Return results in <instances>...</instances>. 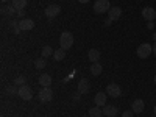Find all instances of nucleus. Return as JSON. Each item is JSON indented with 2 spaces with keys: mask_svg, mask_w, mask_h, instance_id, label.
<instances>
[{
  "mask_svg": "<svg viewBox=\"0 0 156 117\" xmlns=\"http://www.w3.org/2000/svg\"><path fill=\"white\" fill-rule=\"evenodd\" d=\"M59 44H61V48H64V50L72 48V45H73V36H72V33L70 31H64L59 36Z\"/></svg>",
  "mask_w": 156,
  "mask_h": 117,
  "instance_id": "f257e3e1",
  "label": "nucleus"
},
{
  "mask_svg": "<svg viewBox=\"0 0 156 117\" xmlns=\"http://www.w3.org/2000/svg\"><path fill=\"white\" fill-rule=\"evenodd\" d=\"M37 98L41 103H48L53 100V90L50 87H41V90L37 92Z\"/></svg>",
  "mask_w": 156,
  "mask_h": 117,
  "instance_id": "f03ea898",
  "label": "nucleus"
},
{
  "mask_svg": "<svg viewBox=\"0 0 156 117\" xmlns=\"http://www.w3.org/2000/svg\"><path fill=\"white\" fill-rule=\"evenodd\" d=\"M137 56L139 58H142V59H147L151 53H153V45H150V44H140L139 47H137Z\"/></svg>",
  "mask_w": 156,
  "mask_h": 117,
  "instance_id": "7ed1b4c3",
  "label": "nucleus"
},
{
  "mask_svg": "<svg viewBox=\"0 0 156 117\" xmlns=\"http://www.w3.org/2000/svg\"><path fill=\"white\" fill-rule=\"evenodd\" d=\"M111 9V5H109V0H97L95 5H94V11L97 14H103V12H108Z\"/></svg>",
  "mask_w": 156,
  "mask_h": 117,
  "instance_id": "20e7f679",
  "label": "nucleus"
},
{
  "mask_svg": "<svg viewBox=\"0 0 156 117\" xmlns=\"http://www.w3.org/2000/svg\"><path fill=\"white\" fill-rule=\"evenodd\" d=\"M22 100H25V101H28V100H31L33 98V90H31V87L30 86H27V84H23V86H20L19 87V94H17Z\"/></svg>",
  "mask_w": 156,
  "mask_h": 117,
  "instance_id": "39448f33",
  "label": "nucleus"
},
{
  "mask_svg": "<svg viewBox=\"0 0 156 117\" xmlns=\"http://www.w3.org/2000/svg\"><path fill=\"white\" fill-rule=\"evenodd\" d=\"M106 94H108L109 97L117 98V97H120V95H122V89H120L119 84L111 83V84H108V87H106Z\"/></svg>",
  "mask_w": 156,
  "mask_h": 117,
  "instance_id": "423d86ee",
  "label": "nucleus"
},
{
  "mask_svg": "<svg viewBox=\"0 0 156 117\" xmlns=\"http://www.w3.org/2000/svg\"><path fill=\"white\" fill-rule=\"evenodd\" d=\"M59 12H61V8L58 5H48L45 8V16L48 19H55L56 16H59Z\"/></svg>",
  "mask_w": 156,
  "mask_h": 117,
  "instance_id": "0eeeda50",
  "label": "nucleus"
},
{
  "mask_svg": "<svg viewBox=\"0 0 156 117\" xmlns=\"http://www.w3.org/2000/svg\"><path fill=\"white\" fill-rule=\"evenodd\" d=\"M142 17H144L145 20H148V22L154 20L156 19V9L154 8H150V6L144 8V9H142Z\"/></svg>",
  "mask_w": 156,
  "mask_h": 117,
  "instance_id": "6e6552de",
  "label": "nucleus"
},
{
  "mask_svg": "<svg viewBox=\"0 0 156 117\" xmlns=\"http://www.w3.org/2000/svg\"><path fill=\"white\" fill-rule=\"evenodd\" d=\"M19 27L22 31H30L34 28V22L31 19H20L19 20Z\"/></svg>",
  "mask_w": 156,
  "mask_h": 117,
  "instance_id": "1a4fd4ad",
  "label": "nucleus"
},
{
  "mask_svg": "<svg viewBox=\"0 0 156 117\" xmlns=\"http://www.w3.org/2000/svg\"><path fill=\"white\" fill-rule=\"evenodd\" d=\"M117 114H119L117 106H112V105H105V106H103V115H106V117H115Z\"/></svg>",
  "mask_w": 156,
  "mask_h": 117,
  "instance_id": "9d476101",
  "label": "nucleus"
},
{
  "mask_svg": "<svg viewBox=\"0 0 156 117\" xmlns=\"http://www.w3.org/2000/svg\"><path fill=\"white\" fill-rule=\"evenodd\" d=\"M144 106H145L144 100H142V98H137V100H134V101H133L131 109H133V112H134V114H140L142 111H144Z\"/></svg>",
  "mask_w": 156,
  "mask_h": 117,
  "instance_id": "9b49d317",
  "label": "nucleus"
},
{
  "mask_svg": "<svg viewBox=\"0 0 156 117\" xmlns=\"http://www.w3.org/2000/svg\"><path fill=\"white\" fill-rule=\"evenodd\" d=\"M90 89V83L89 80H86V78H83V80H80V83H78V92L80 94H87Z\"/></svg>",
  "mask_w": 156,
  "mask_h": 117,
  "instance_id": "f8f14e48",
  "label": "nucleus"
},
{
  "mask_svg": "<svg viewBox=\"0 0 156 117\" xmlns=\"http://www.w3.org/2000/svg\"><path fill=\"white\" fill-rule=\"evenodd\" d=\"M120 16H122V9L119 8V6H114V8H111L109 9V20H117V19H120Z\"/></svg>",
  "mask_w": 156,
  "mask_h": 117,
  "instance_id": "ddd939ff",
  "label": "nucleus"
},
{
  "mask_svg": "<svg viewBox=\"0 0 156 117\" xmlns=\"http://www.w3.org/2000/svg\"><path fill=\"white\" fill-rule=\"evenodd\" d=\"M39 84H41L42 87H50L51 84V76L48 73H42L41 76H39Z\"/></svg>",
  "mask_w": 156,
  "mask_h": 117,
  "instance_id": "4468645a",
  "label": "nucleus"
},
{
  "mask_svg": "<svg viewBox=\"0 0 156 117\" xmlns=\"http://www.w3.org/2000/svg\"><path fill=\"white\" fill-rule=\"evenodd\" d=\"M106 94L105 92H98L97 95H95V98H94V101H95V105L97 106H105L106 105Z\"/></svg>",
  "mask_w": 156,
  "mask_h": 117,
  "instance_id": "2eb2a0df",
  "label": "nucleus"
},
{
  "mask_svg": "<svg viewBox=\"0 0 156 117\" xmlns=\"http://www.w3.org/2000/svg\"><path fill=\"white\" fill-rule=\"evenodd\" d=\"M87 58L92 61V62H98V59H100V51H98L97 48H90V50L87 51Z\"/></svg>",
  "mask_w": 156,
  "mask_h": 117,
  "instance_id": "dca6fc26",
  "label": "nucleus"
},
{
  "mask_svg": "<svg viewBox=\"0 0 156 117\" xmlns=\"http://www.w3.org/2000/svg\"><path fill=\"white\" fill-rule=\"evenodd\" d=\"M16 12H17V9L12 5L11 6H5V5L2 6V14L3 16H16Z\"/></svg>",
  "mask_w": 156,
  "mask_h": 117,
  "instance_id": "f3484780",
  "label": "nucleus"
},
{
  "mask_svg": "<svg viewBox=\"0 0 156 117\" xmlns=\"http://www.w3.org/2000/svg\"><path fill=\"white\" fill-rule=\"evenodd\" d=\"M101 72H103L101 64H100V62H92V66H90V73L95 75V76H98Z\"/></svg>",
  "mask_w": 156,
  "mask_h": 117,
  "instance_id": "a211bd4d",
  "label": "nucleus"
},
{
  "mask_svg": "<svg viewBox=\"0 0 156 117\" xmlns=\"http://www.w3.org/2000/svg\"><path fill=\"white\" fill-rule=\"evenodd\" d=\"M103 115V109H100V106H94L89 109V117H101Z\"/></svg>",
  "mask_w": 156,
  "mask_h": 117,
  "instance_id": "6ab92c4d",
  "label": "nucleus"
},
{
  "mask_svg": "<svg viewBox=\"0 0 156 117\" xmlns=\"http://www.w3.org/2000/svg\"><path fill=\"white\" fill-rule=\"evenodd\" d=\"M64 58H66V50H64V48H58V50H55L53 59H56V61H62Z\"/></svg>",
  "mask_w": 156,
  "mask_h": 117,
  "instance_id": "aec40b11",
  "label": "nucleus"
},
{
  "mask_svg": "<svg viewBox=\"0 0 156 117\" xmlns=\"http://www.w3.org/2000/svg\"><path fill=\"white\" fill-rule=\"evenodd\" d=\"M42 58H48V56H53V53H55V50L51 48L50 45H45V47H42Z\"/></svg>",
  "mask_w": 156,
  "mask_h": 117,
  "instance_id": "412c9836",
  "label": "nucleus"
},
{
  "mask_svg": "<svg viewBox=\"0 0 156 117\" xmlns=\"http://www.w3.org/2000/svg\"><path fill=\"white\" fill-rule=\"evenodd\" d=\"M27 3H28V0H12V6L16 9H23L27 6Z\"/></svg>",
  "mask_w": 156,
  "mask_h": 117,
  "instance_id": "4be33fe9",
  "label": "nucleus"
},
{
  "mask_svg": "<svg viewBox=\"0 0 156 117\" xmlns=\"http://www.w3.org/2000/svg\"><path fill=\"white\" fill-rule=\"evenodd\" d=\"M6 94H9V95H17V94H19V86H16L14 83L9 84V86H6Z\"/></svg>",
  "mask_w": 156,
  "mask_h": 117,
  "instance_id": "5701e85b",
  "label": "nucleus"
},
{
  "mask_svg": "<svg viewBox=\"0 0 156 117\" xmlns=\"http://www.w3.org/2000/svg\"><path fill=\"white\" fill-rule=\"evenodd\" d=\"M34 67H36V69H44V67H45V58L34 59Z\"/></svg>",
  "mask_w": 156,
  "mask_h": 117,
  "instance_id": "b1692460",
  "label": "nucleus"
},
{
  "mask_svg": "<svg viewBox=\"0 0 156 117\" xmlns=\"http://www.w3.org/2000/svg\"><path fill=\"white\" fill-rule=\"evenodd\" d=\"M14 84H16V86H19V87H20V86H23V84H25V76H23V75L16 76V78H14Z\"/></svg>",
  "mask_w": 156,
  "mask_h": 117,
  "instance_id": "393cba45",
  "label": "nucleus"
},
{
  "mask_svg": "<svg viewBox=\"0 0 156 117\" xmlns=\"http://www.w3.org/2000/svg\"><path fill=\"white\" fill-rule=\"evenodd\" d=\"M133 114H134L133 109H129V111H125V112L122 114V117H133Z\"/></svg>",
  "mask_w": 156,
  "mask_h": 117,
  "instance_id": "a878e982",
  "label": "nucleus"
},
{
  "mask_svg": "<svg viewBox=\"0 0 156 117\" xmlns=\"http://www.w3.org/2000/svg\"><path fill=\"white\" fill-rule=\"evenodd\" d=\"M23 14H25V9H17V12H16V16L22 17V19H23Z\"/></svg>",
  "mask_w": 156,
  "mask_h": 117,
  "instance_id": "bb28decb",
  "label": "nucleus"
},
{
  "mask_svg": "<svg viewBox=\"0 0 156 117\" xmlns=\"http://www.w3.org/2000/svg\"><path fill=\"white\" fill-rule=\"evenodd\" d=\"M80 95H81L80 92H75V94L72 95V98H73V101H80Z\"/></svg>",
  "mask_w": 156,
  "mask_h": 117,
  "instance_id": "cd10ccee",
  "label": "nucleus"
},
{
  "mask_svg": "<svg viewBox=\"0 0 156 117\" xmlns=\"http://www.w3.org/2000/svg\"><path fill=\"white\" fill-rule=\"evenodd\" d=\"M153 53H154V56H156V42L153 44Z\"/></svg>",
  "mask_w": 156,
  "mask_h": 117,
  "instance_id": "c85d7f7f",
  "label": "nucleus"
},
{
  "mask_svg": "<svg viewBox=\"0 0 156 117\" xmlns=\"http://www.w3.org/2000/svg\"><path fill=\"white\" fill-rule=\"evenodd\" d=\"M111 23H112V20H109V19H108V20H105V25H111Z\"/></svg>",
  "mask_w": 156,
  "mask_h": 117,
  "instance_id": "c756f323",
  "label": "nucleus"
},
{
  "mask_svg": "<svg viewBox=\"0 0 156 117\" xmlns=\"http://www.w3.org/2000/svg\"><path fill=\"white\" fill-rule=\"evenodd\" d=\"M78 2H80V3H87L89 0H78Z\"/></svg>",
  "mask_w": 156,
  "mask_h": 117,
  "instance_id": "7c9ffc66",
  "label": "nucleus"
},
{
  "mask_svg": "<svg viewBox=\"0 0 156 117\" xmlns=\"http://www.w3.org/2000/svg\"><path fill=\"white\" fill-rule=\"evenodd\" d=\"M153 37H154V42H156V33H154V34H153Z\"/></svg>",
  "mask_w": 156,
  "mask_h": 117,
  "instance_id": "2f4dec72",
  "label": "nucleus"
},
{
  "mask_svg": "<svg viewBox=\"0 0 156 117\" xmlns=\"http://www.w3.org/2000/svg\"><path fill=\"white\" fill-rule=\"evenodd\" d=\"M2 2H3V3H6V2H9V0H2Z\"/></svg>",
  "mask_w": 156,
  "mask_h": 117,
  "instance_id": "473e14b6",
  "label": "nucleus"
},
{
  "mask_svg": "<svg viewBox=\"0 0 156 117\" xmlns=\"http://www.w3.org/2000/svg\"><path fill=\"white\" fill-rule=\"evenodd\" d=\"M154 115H156V105H154Z\"/></svg>",
  "mask_w": 156,
  "mask_h": 117,
  "instance_id": "72a5a7b5",
  "label": "nucleus"
},
{
  "mask_svg": "<svg viewBox=\"0 0 156 117\" xmlns=\"http://www.w3.org/2000/svg\"><path fill=\"white\" fill-rule=\"evenodd\" d=\"M154 84H156V75H154Z\"/></svg>",
  "mask_w": 156,
  "mask_h": 117,
  "instance_id": "f704fd0d",
  "label": "nucleus"
},
{
  "mask_svg": "<svg viewBox=\"0 0 156 117\" xmlns=\"http://www.w3.org/2000/svg\"><path fill=\"white\" fill-rule=\"evenodd\" d=\"M83 117H89V115H83Z\"/></svg>",
  "mask_w": 156,
  "mask_h": 117,
  "instance_id": "c9c22d12",
  "label": "nucleus"
},
{
  "mask_svg": "<svg viewBox=\"0 0 156 117\" xmlns=\"http://www.w3.org/2000/svg\"><path fill=\"white\" fill-rule=\"evenodd\" d=\"M153 117H156V115H153Z\"/></svg>",
  "mask_w": 156,
  "mask_h": 117,
  "instance_id": "e433bc0d",
  "label": "nucleus"
}]
</instances>
